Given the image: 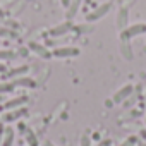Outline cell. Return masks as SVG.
<instances>
[{
  "label": "cell",
  "instance_id": "5",
  "mask_svg": "<svg viewBox=\"0 0 146 146\" xmlns=\"http://www.w3.org/2000/svg\"><path fill=\"white\" fill-rule=\"evenodd\" d=\"M72 28H74V26H72V23L67 19L65 23H60L58 26H55V28H52L50 29V36H53V38H57V36H62V35H65V33H69Z\"/></svg>",
  "mask_w": 146,
  "mask_h": 146
},
{
  "label": "cell",
  "instance_id": "4",
  "mask_svg": "<svg viewBox=\"0 0 146 146\" xmlns=\"http://www.w3.org/2000/svg\"><path fill=\"white\" fill-rule=\"evenodd\" d=\"M26 113H28V108H24V107H21V108H14V110H9L7 113L2 115V120H4V122H14V120L21 119V117H24Z\"/></svg>",
  "mask_w": 146,
  "mask_h": 146
},
{
  "label": "cell",
  "instance_id": "18",
  "mask_svg": "<svg viewBox=\"0 0 146 146\" xmlns=\"http://www.w3.org/2000/svg\"><path fill=\"white\" fill-rule=\"evenodd\" d=\"M72 29H76L78 33H88V31L93 29V26H91V28H90V26H76V28H72Z\"/></svg>",
  "mask_w": 146,
  "mask_h": 146
},
{
  "label": "cell",
  "instance_id": "7",
  "mask_svg": "<svg viewBox=\"0 0 146 146\" xmlns=\"http://www.w3.org/2000/svg\"><path fill=\"white\" fill-rule=\"evenodd\" d=\"M29 50H31V52H35L36 55H40L41 58H50V57H52V52H50V50H46L43 45L35 43V41H31V43H29Z\"/></svg>",
  "mask_w": 146,
  "mask_h": 146
},
{
  "label": "cell",
  "instance_id": "12",
  "mask_svg": "<svg viewBox=\"0 0 146 146\" xmlns=\"http://www.w3.org/2000/svg\"><path fill=\"white\" fill-rule=\"evenodd\" d=\"M14 83V86H24V88H36V83L31 79V78H17V79H14L12 81Z\"/></svg>",
  "mask_w": 146,
  "mask_h": 146
},
{
  "label": "cell",
  "instance_id": "24",
  "mask_svg": "<svg viewBox=\"0 0 146 146\" xmlns=\"http://www.w3.org/2000/svg\"><path fill=\"white\" fill-rule=\"evenodd\" d=\"M43 146H55V144H53V143H52V141H46V143H45V144H43Z\"/></svg>",
  "mask_w": 146,
  "mask_h": 146
},
{
  "label": "cell",
  "instance_id": "22",
  "mask_svg": "<svg viewBox=\"0 0 146 146\" xmlns=\"http://www.w3.org/2000/svg\"><path fill=\"white\" fill-rule=\"evenodd\" d=\"M60 4H62L65 9H67V7H69V4H70V0H60Z\"/></svg>",
  "mask_w": 146,
  "mask_h": 146
},
{
  "label": "cell",
  "instance_id": "11",
  "mask_svg": "<svg viewBox=\"0 0 146 146\" xmlns=\"http://www.w3.org/2000/svg\"><path fill=\"white\" fill-rule=\"evenodd\" d=\"M79 7H81V0H70V4H69V7H67V19H69V21L78 14Z\"/></svg>",
  "mask_w": 146,
  "mask_h": 146
},
{
  "label": "cell",
  "instance_id": "25",
  "mask_svg": "<svg viewBox=\"0 0 146 146\" xmlns=\"http://www.w3.org/2000/svg\"><path fill=\"white\" fill-rule=\"evenodd\" d=\"M0 72H5V65L4 64H0Z\"/></svg>",
  "mask_w": 146,
  "mask_h": 146
},
{
  "label": "cell",
  "instance_id": "21",
  "mask_svg": "<svg viewBox=\"0 0 146 146\" xmlns=\"http://www.w3.org/2000/svg\"><path fill=\"white\" fill-rule=\"evenodd\" d=\"M4 131H5L4 124H0V146H2V139H4Z\"/></svg>",
  "mask_w": 146,
  "mask_h": 146
},
{
  "label": "cell",
  "instance_id": "1",
  "mask_svg": "<svg viewBox=\"0 0 146 146\" xmlns=\"http://www.w3.org/2000/svg\"><path fill=\"white\" fill-rule=\"evenodd\" d=\"M143 33H146V24H144V23H137V24H132V26L125 28V29L120 33V38H122V40H131V38L139 36V35H143Z\"/></svg>",
  "mask_w": 146,
  "mask_h": 146
},
{
  "label": "cell",
  "instance_id": "6",
  "mask_svg": "<svg viewBox=\"0 0 146 146\" xmlns=\"http://www.w3.org/2000/svg\"><path fill=\"white\" fill-rule=\"evenodd\" d=\"M26 103H28V96L23 95V96H16V98H12V100H7V102L4 103V108H5V110H14V108H21V107L26 105Z\"/></svg>",
  "mask_w": 146,
  "mask_h": 146
},
{
  "label": "cell",
  "instance_id": "3",
  "mask_svg": "<svg viewBox=\"0 0 146 146\" xmlns=\"http://www.w3.org/2000/svg\"><path fill=\"white\" fill-rule=\"evenodd\" d=\"M52 55L57 57V58H70V57L79 55V48H76V46H60V48H55L52 52Z\"/></svg>",
  "mask_w": 146,
  "mask_h": 146
},
{
  "label": "cell",
  "instance_id": "14",
  "mask_svg": "<svg viewBox=\"0 0 146 146\" xmlns=\"http://www.w3.org/2000/svg\"><path fill=\"white\" fill-rule=\"evenodd\" d=\"M24 136H26V141H28L29 146H38V137H36V134H35L31 129H26Z\"/></svg>",
  "mask_w": 146,
  "mask_h": 146
},
{
  "label": "cell",
  "instance_id": "20",
  "mask_svg": "<svg viewBox=\"0 0 146 146\" xmlns=\"http://www.w3.org/2000/svg\"><path fill=\"white\" fill-rule=\"evenodd\" d=\"M0 36H14V33L5 29V28H0Z\"/></svg>",
  "mask_w": 146,
  "mask_h": 146
},
{
  "label": "cell",
  "instance_id": "17",
  "mask_svg": "<svg viewBox=\"0 0 146 146\" xmlns=\"http://www.w3.org/2000/svg\"><path fill=\"white\" fill-rule=\"evenodd\" d=\"M14 57H16V53L11 50H0V60H11Z\"/></svg>",
  "mask_w": 146,
  "mask_h": 146
},
{
  "label": "cell",
  "instance_id": "16",
  "mask_svg": "<svg viewBox=\"0 0 146 146\" xmlns=\"http://www.w3.org/2000/svg\"><path fill=\"white\" fill-rule=\"evenodd\" d=\"M14 83H0V95H4V93H11L14 91Z\"/></svg>",
  "mask_w": 146,
  "mask_h": 146
},
{
  "label": "cell",
  "instance_id": "9",
  "mask_svg": "<svg viewBox=\"0 0 146 146\" xmlns=\"http://www.w3.org/2000/svg\"><path fill=\"white\" fill-rule=\"evenodd\" d=\"M131 93H132V86H131V84H125L120 91H117V93L113 95V102H117V103H119V102H122L124 98H127Z\"/></svg>",
  "mask_w": 146,
  "mask_h": 146
},
{
  "label": "cell",
  "instance_id": "15",
  "mask_svg": "<svg viewBox=\"0 0 146 146\" xmlns=\"http://www.w3.org/2000/svg\"><path fill=\"white\" fill-rule=\"evenodd\" d=\"M24 72H28V65H23V67H16V69L9 70V72H7V76H9V78H16V76H23Z\"/></svg>",
  "mask_w": 146,
  "mask_h": 146
},
{
  "label": "cell",
  "instance_id": "10",
  "mask_svg": "<svg viewBox=\"0 0 146 146\" xmlns=\"http://www.w3.org/2000/svg\"><path fill=\"white\" fill-rule=\"evenodd\" d=\"M14 136H16L14 129H12V127H5V131H4V139H2V146H12V144H14Z\"/></svg>",
  "mask_w": 146,
  "mask_h": 146
},
{
  "label": "cell",
  "instance_id": "2",
  "mask_svg": "<svg viewBox=\"0 0 146 146\" xmlns=\"http://www.w3.org/2000/svg\"><path fill=\"white\" fill-rule=\"evenodd\" d=\"M110 7H112V4L110 2H107V4H102V5H98L95 11H91L88 16H86V21L88 23H95V21H98V19H102L105 14H108V11H110Z\"/></svg>",
  "mask_w": 146,
  "mask_h": 146
},
{
  "label": "cell",
  "instance_id": "13",
  "mask_svg": "<svg viewBox=\"0 0 146 146\" xmlns=\"http://www.w3.org/2000/svg\"><path fill=\"white\" fill-rule=\"evenodd\" d=\"M120 52H122V55H124L127 60H131V58H132V50H131V46H129V40H122Z\"/></svg>",
  "mask_w": 146,
  "mask_h": 146
},
{
  "label": "cell",
  "instance_id": "23",
  "mask_svg": "<svg viewBox=\"0 0 146 146\" xmlns=\"http://www.w3.org/2000/svg\"><path fill=\"white\" fill-rule=\"evenodd\" d=\"M100 146H110V141H108V139H105V141H102V143H100Z\"/></svg>",
  "mask_w": 146,
  "mask_h": 146
},
{
  "label": "cell",
  "instance_id": "27",
  "mask_svg": "<svg viewBox=\"0 0 146 146\" xmlns=\"http://www.w3.org/2000/svg\"><path fill=\"white\" fill-rule=\"evenodd\" d=\"M0 14H2V11H0Z\"/></svg>",
  "mask_w": 146,
  "mask_h": 146
},
{
  "label": "cell",
  "instance_id": "19",
  "mask_svg": "<svg viewBox=\"0 0 146 146\" xmlns=\"http://www.w3.org/2000/svg\"><path fill=\"white\" fill-rule=\"evenodd\" d=\"M81 146H91V139H90V136H83L81 137Z\"/></svg>",
  "mask_w": 146,
  "mask_h": 146
},
{
  "label": "cell",
  "instance_id": "26",
  "mask_svg": "<svg viewBox=\"0 0 146 146\" xmlns=\"http://www.w3.org/2000/svg\"><path fill=\"white\" fill-rule=\"evenodd\" d=\"M0 102H2V96H0Z\"/></svg>",
  "mask_w": 146,
  "mask_h": 146
},
{
  "label": "cell",
  "instance_id": "8",
  "mask_svg": "<svg viewBox=\"0 0 146 146\" xmlns=\"http://www.w3.org/2000/svg\"><path fill=\"white\" fill-rule=\"evenodd\" d=\"M117 28L120 31H124L127 28V9L125 7H122L119 11V14H117Z\"/></svg>",
  "mask_w": 146,
  "mask_h": 146
}]
</instances>
